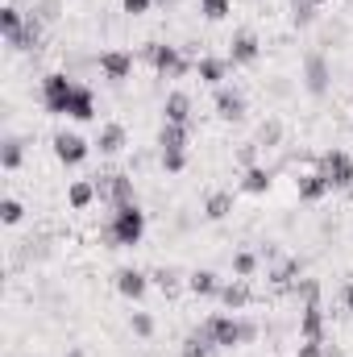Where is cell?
<instances>
[{
  "label": "cell",
  "instance_id": "16",
  "mask_svg": "<svg viewBox=\"0 0 353 357\" xmlns=\"http://www.w3.org/2000/svg\"><path fill=\"white\" fill-rule=\"evenodd\" d=\"M96 146H100V154H117V150L125 146V129H121V125H104L100 137H96Z\"/></svg>",
  "mask_w": 353,
  "mask_h": 357
},
{
  "label": "cell",
  "instance_id": "22",
  "mask_svg": "<svg viewBox=\"0 0 353 357\" xmlns=\"http://www.w3.org/2000/svg\"><path fill=\"white\" fill-rule=\"evenodd\" d=\"M229 208H233V195H229V191H216V195L208 199V212H204V216H208V220H225Z\"/></svg>",
  "mask_w": 353,
  "mask_h": 357
},
{
  "label": "cell",
  "instance_id": "28",
  "mask_svg": "<svg viewBox=\"0 0 353 357\" xmlns=\"http://www.w3.org/2000/svg\"><path fill=\"white\" fill-rule=\"evenodd\" d=\"M200 13H204L208 21H220V17L229 13V0H200Z\"/></svg>",
  "mask_w": 353,
  "mask_h": 357
},
{
  "label": "cell",
  "instance_id": "23",
  "mask_svg": "<svg viewBox=\"0 0 353 357\" xmlns=\"http://www.w3.org/2000/svg\"><path fill=\"white\" fill-rule=\"evenodd\" d=\"M220 299H225L229 307H241V303L250 299V291H246V282L237 278V282H225V287H220Z\"/></svg>",
  "mask_w": 353,
  "mask_h": 357
},
{
  "label": "cell",
  "instance_id": "10",
  "mask_svg": "<svg viewBox=\"0 0 353 357\" xmlns=\"http://www.w3.org/2000/svg\"><path fill=\"white\" fill-rule=\"evenodd\" d=\"M100 71L121 84V79H129V71H133V54H129V50H104V54H100Z\"/></svg>",
  "mask_w": 353,
  "mask_h": 357
},
{
  "label": "cell",
  "instance_id": "26",
  "mask_svg": "<svg viewBox=\"0 0 353 357\" xmlns=\"http://www.w3.org/2000/svg\"><path fill=\"white\" fill-rule=\"evenodd\" d=\"M96 191H100L96 183H75V187H71V204H75V208H88Z\"/></svg>",
  "mask_w": 353,
  "mask_h": 357
},
{
  "label": "cell",
  "instance_id": "11",
  "mask_svg": "<svg viewBox=\"0 0 353 357\" xmlns=\"http://www.w3.org/2000/svg\"><path fill=\"white\" fill-rule=\"evenodd\" d=\"M216 116H220V121H241V116H246V100H241V91H233V88L216 91Z\"/></svg>",
  "mask_w": 353,
  "mask_h": 357
},
{
  "label": "cell",
  "instance_id": "1",
  "mask_svg": "<svg viewBox=\"0 0 353 357\" xmlns=\"http://www.w3.org/2000/svg\"><path fill=\"white\" fill-rule=\"evenodd\" d=\"M142 233H146V212H142L137 204H121V208L112 212V220H108V241H117V245H137Z\"/></svg>",
  "mask_w": 353,
  "mask_h": 357
},
{
  "label": "cell",
  "instance_id": "7",
  "mask_svg": "<svg viewBox=\"0 0 353 357\" xmlns=\"http://www.w3.org/2000/svg\"><path fill=\"white\" fill-rule=\"evenodd\" d=\"M329 79H333L329 59H324V54H308V59H303V88L312 91V96H324V91H329Z\"/></svg>",
  "mask_w": 353,
  "mask_h": 357
},
{
  "label": "cell",
  "instance_id": "9",
  "mask_svg": "<svg viewBox=\"0 0 353 357\" xmlns=\"http://www.w3.org/2000/svg\"><path fill=\"white\" fill-rule=\"evenodd\" d=\"M229 46H233V50H229V63H237V67H250V63H258V54H262L258 33H250V29H241Z\"/></svg>",
  "mask_w": 353,
  "mask_h": 357
},
{
  "label": "cell",
  "instance_id": "25",
  "mask_svg": "<svg viewBox=\"0 0 353 357\" xmlns=\"http://www.w3.org/2000/svg\"><path fill=\"white\" fill-rule=\"evenodd\" d=\"M21 154H25V150H21V142H17V137H8V142H4V158H0V162H4V171H17V167H21Z\"/></svg>",
  "mask_w": 353,
  "mask_h": 357
},
{
  "label": "cell",
  "instance_id": "38",
  "mask_svg": "<svg viewBox=\"0 0 353 357\" xmlns=\"http://www.w3.org/2000/svg\"><path fill=\"white\" fill-rule=\"evenodd\" d=\"M308 4H324V0H308Z\"/></svg>",
  "mask_w": 353,
  "mask_h": 357
},
{
  "label": "cell",
  "instance_id": "31",
  "mask_svg": "<svg viewBox=\"0 0 353 357\" xmlns=\"http://www.w3.org/2000/svg\"><path fill=\"white\" fill-rule=\"evenodd\" d=\"M278 133H283V129H278V121H270V125H262V129H258V142H278Z\"/></svg>",
  "mask_w": 353,
  "mask_h": 357
},
{
  "label": "cell",
  "instance_id": "14",
  "mask_svg": "<svg viewBox=\"0 0 353 357\" xmlns=\"http://www.w3.org/2000/svg\"><path fill=\"white\" fill-rule=\"evenodd\" d=\"M163 112H167V125H191V96L187 91H171Z\"/></svg>",
  "mask_w": 353,
  "mask_h": 357
},
{
  "label": "cell",
  "instance_id": "19",
  "mask_svg": "<svg viewBox=\"0 0 353 357\" xmlns=\"http://www.w3.org/2000/svg\"><path fill=\"white\" fill-rule=\"evenodd\" d=\"M71 116H75V121H91V116H96V96H91V88H80V91H75Z\"/></svg>",
  "mask_w": 353,
  "mask_h": 357
},
{
  "label": "cell",
  "instance_id": "18",
  "mask_svg": "<svg viewBox=\"0 0 353 357\" xmlns=\"http://www.w3.org/2000/svg\"><path fill=\"white\" fill-rule=\"evenodd\" d=\"M320 333H324V312L316 303H308L303 307V337L308 341H320Z\"/></svg>",
  "mask_w": 353,
  "mask_h": 357
},
{
  "label": "cell",
  "instance_id": "32",
  "mask_svg": "<svg viewBox=\"0 0 353 357\" xmlns=\"http://www.w3.org/2000/svg\"><path fill=\"white\" fill-rule=\"evenodd\" d=\"M121 4H125V13L142 17V13H150V4H154V0H121Z\"/></svg>",
  "mask_w": 353,
  "mask_h": 357
},
{
  "label": "cell",
  "instance_id": "3",
  "mask_svg": "<svg viewBox=\"0 0 353 357\" xmlns=\"http://www.w3.org/2000/svg\"><path fill=\"white\" fill-rule=\"evenodd\" d=\"M208 324V333H212V341L220 345V349H233V345H241V341H250L254 337V324H241L237 316H208L204 320Z\"/></svg>",
  "mask_w": 353,
  "mask_h": 357
},
{
  "label": "cell",
  "instance_id": "2",
  "mask_svg": "<svg viewBox=\"0 0 353 357\" xmlns=\"http://www.w3.org/2000/svg\"><path fill=\"white\" fill-rule=\"evenodd\" d=\"M75 91H80V84H71L67 75H46V79H42V104H46V112H54V116H71Z\"/></svg>",
  "mask_w": 353,
  "mask_h": 357
},
{
  "label": "cell",
  "instance_id": "24",
  "mask_svg": "<svg viewBox=\"0 0 353 357\" xmlns=\"http://www.w3.org/2000/svg\"><path fill=\"white\" fill-rule=\"evenodd\" d=\"M195 71H200L204 84H220V79H225V63H220V59H204Z\"/></svg>",
  "mask_w": 353,
  "mask_h": 357
},
{
  "label": "cell",
  "instance_id": "8",
  "mask_svg": "<svg viewBox=\"0 0 353 357\" xmlns=\"http://www.w3.org/2000/svg\"><path fill=\"white\" fill-rule=\"evenodd\" d=\"M54 158L67 162V167H80V162L88 158V142H84L80 133H59V137H54Z\"/></svg>",
  "mask_w": 353,
  "mask_h": 357
},
{
  "label": "cell",
  "instance_id": "21",
  "mask_svg": "<svg viewBox=\"0 0 353 357\" xmlns=\"http://www.w3.org/2000/svg\"><path fill=\"white\" fill-rule=\"evenodd\" d=\"M324 191H333V187L320 178V171L316 175H303V183H299V199H320Z\"/></svg>",
  "mask_w": 353,
  "mask_h": 357
},
{
  "label": "cell",
  "instance_id": "13",
  "mask_svg": "<svg viewBox=\"0 0 353 357\" xmlns=\"http://www.w3.org/2000/svg\"><path fill=\"white\" fill-rule=\"evenodd\" d=\"M96 187H100V191H108L112 208H121V204H133V183H129L125 175H108L104 183L96 178Z\"/></svg>",
  "mask_w": 353,
  "mask_h": 357
},
{
  "label": "cell",
  "instance_id": "17",
  "mask_svg": "<svg viewBox=\"0 0 353 357\" xmlns=\"http://www.w3.org/2000/svg\"><path fill=\"white\" fill-rule=\"evenodd\" d=\"M187 287H191L195 295H220V282H216L212 270H195V274L187 278Z\"/></svg>",
  "mask_w": 353,
  "mask_h": 357
},
{
  "label": "cell",
  "instance_id": "6",
  "mask_svg": "<svg viewBox=\"0 0 353 357\" xmlns=\"http://www.w3.org/2000/svg\"><path fill=\"white\" fill-rule=\"evenodd\" d=\"M150 63H154V71L158 75H167V79H179V75H187V59L179 54L175 46H150Z\"/></svg>",
  "mask_w": 353,
  "mask_h": 357
},
{
  "label": "cell",
  "instance_id": "29",
  "mask_svg": "<svg viewBox=\"0 0 353 357\" xmlns=\"http://www.w3.org/2000/svg\"><path fill=\"white\" fill-rule=\"evenodd\" d=\"M0 212H4V225H17V220H21V216H25V208H21V204H17V199H13V195H8V199H4V208H0Z\"/></svg>",
  "mask_w": 353,
  "mask_h": 357
},
{
  "label": "cell",
  "instance_id": "33",
  "mask_svg": "<svg viewBox=\"0 0 353 357\" xmlns=\"http://www.w3.org/2000/svg\"><path fill=\"white\" fill-rule=\"evenodd\" d=\"M154 278H158V287H163V291H175V287H179V282H175V278H179L175 270H158Z\"/></svg>",
  "mask_w": 353,
  "mask_h": 357
},
{
  "label": "cell",
  "instance_id": "35",
  "mask_svg": "<svg viewBox=\"0 0 353 357\" xmlns=\"http://www.w3.org/2000/svg\"><path fill=\"white\" fill-rule=\"evenodd\" d=\"M237 274H241V278H246V274H254V258H250V254H241V258H237Z\"/></svg>",
  "mask_w": 353,
  "mask_h": 357
},
{
  "label": "cell",
  "instance_id": "4",
  "mask_svg": "<svg viewBox=\"0 0 353 357\" xmlns=\"http://www.w3.org/2000/svg\"><path fill=\"white\" fill-rule=\"evenodd\" d=\"M158 146H163V167L171 175H179L183 162H187V125H163Z\"/></svg>",
  "mask_w": 353,
  "mask_h": 357
},
{
  "label": "cell",
  "instance_id": "15",
  "mask_svg": "<svg viewBox=\"0 0 353 357\" xmlns=\"http://www.w3.org/2000/svg\"><path fill=\"white\" fill-rule=\"evenodd\" d=\"M146 287H150V282H146L142 270H121V274H117V291H121L125 299H142Z\"/></svg>",
  "mask_w": 353,
  "mask_h": 357
},
{
  "label": "cell",
  "instance_id": "27",
  "mask_svg": "<svg viewBox=\"0 0 353 357\" xmlns=\"http://www.w3.org/2000/svg\"><path fill=\"white\" fill-rule=\"evenodd\" d=\"M21 25H25V17H21L17 8H4V13H0V29H4V38H13Z\"/></svg>",
  "mask_w": 353,
  "mask_h": 357
},
{
  "label": "cell",
  "instance_id": "20",
  "mask_svg": "<svg viewBox=\"0 0 353 357\" xmlns=\"http://www.w3.org/2000/svg\"><path fill=\"white\" fill-rule=\"evenodd\" d=\"M241 187H246L250 195H262V191H270V171H266V167H250Z\"/></svg>",
  "mask_w": 353,
  "mask_h": 357
},
{
  "label": "cell",
  "instance_id": "37",
  "mask_svg": "<svg viewBox=\"0 0 353 357\" xmlns=\"http://www.w3.org/2000/svg\"><path fill=\"white\" fill-rule=\"evenodd\" d=\"M345 303H350V307H353V287H350V291H345Z\"/></svg>",
  "mask_w": 353,
  "mask_h": 357
},
{
  "label": "cell",
  "instance_id": "5",
  "mask_svg": "<svg viewBox=\"0 0 353 357\" xmlns=\"http://www.w3.org/2000/svg\"><path fill=\"white\" fill-rule=\"evenodd\" d=\"M320 178H324L329 187H353V158L345 150L324 154V158H320Z\"/></svg>",
  "mask_w": 353,
  "mask_h": 357
},
{
  "label": "cell",
  "instance_id": "34",
  "mask_svg": "<svg viewBox=\"0 0 353 357\" xmlns=\"http://www.w3.org/2000/svg\"><path fill=\"white\" fill-rule=\"evenodd\" d=\"M295 357H324V349H320V341H308V345H299Z\"/></svg>",
  "mask_w": 353,
  "mask_h": 357
},
{
  "label": "cell",
  "instance_id": "12",
  "mask_svg": "<svg viewBox=\"0 0 353 357\" xmlns=\"http://www.w3.org/2000/svg\"><path fill=\"white\" fill-rule=\"evenodd\" d=\"M216 349H220V345L212 341V333H208V324H200V328H195V333H191V337L183 341V357H212Z\"/></svg>",
  "mask_w": 353,
  "mask_h": 357
},
{
  "label": "cell",
  "instance_id": "30",
  "mask_svg": "<svg viewBox=\"0 0 353 357\" xmlns=\"http://www.w3.org/2000/svg\"><path fill=\"white\" fill-rule=\"evenodd\" d=\"M129 324H133V333H137V337H150V333H154V320H150L146 312H133V320H129Z\"/></svg>",
  "mask_w": 353,
  "mask_h": 357
},
{
  "label": "cell",
  "instance_id": "36",
  "mask_svg": "<svg viewBox=\"0 0 353 357\" xmlns=\"http://www.w3.org/2000/svg\"><path fill=\"white\" fill-rule=\"evenodd\" d=\"M67 357H88L84 349H67Z\"/></svg>",
  "mask_w": 353,
  "mask_h": 357
}]
</instances>
